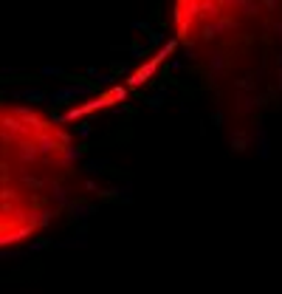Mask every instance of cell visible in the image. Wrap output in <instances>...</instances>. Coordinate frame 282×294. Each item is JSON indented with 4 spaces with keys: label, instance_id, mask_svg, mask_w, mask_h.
Instances as JSON below:
<instances>
[{
    "label": "cell",
    "instance_id": "cell-1",
    "mask_svg": "<svg viewBox=\"0 0 282 294\" xmlns=\"http://www.w3.org/2000/svg\"><path fill=\"white\" fill-rule=\"evenodd\" d=\"M175 34L232 119L282 96V0H175Z\"/></svg>",
    "mask_w": 282,
    "mask_h": 294
}]
</instances>
